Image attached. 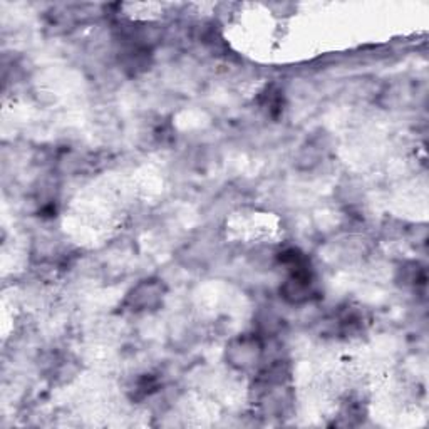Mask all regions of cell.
Here are the masks:
<instances>
[{
	"label": "cell",
	"instance_id": "obj_1",
	"mask_svg": "<svg viewBox=\"0 0 429 429\" xmlns=\"http://www.w3.org/2000/svg\"><path fill=\"white\" fill-rule=\"evenodd\" d=\"M232 361L239 368L245 369L250 368L253 362L258 361L260 357V345H258L257 339H240L239 343L232 347Z\"/></svg>",
	"mask_w": 429,
	"mask_h": 429
},
{
	"label": "cell",
	"instance_id": "obj_2",
	"mask_svg": "<svg viewBox=\"0 0 429 429\" xmlns=\"http://www.w3.org/2000/svg\"><path fill=\"white\" fill-rule=\"evenodd\" d=\"M160 295V287H158L156 283H143V285L137 287L136 292H133L131 295L133 306L136 303L141 309H146V307H151L153 303L158 302Z\"/></svg>",
	"mask_w": 429,
	"mask_h": 429
}]
</instances>
